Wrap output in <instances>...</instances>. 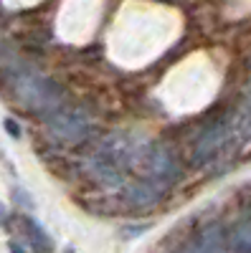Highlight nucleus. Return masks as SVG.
<instances>
[{"label": "nucleus", "instance_id": "f257e3e1", "mask_svg": "<svg viewBox=\"0 0 251 253\" xmlns=\"http://www.w3.org/2000/svg\"><path fill=\"white\" fill-rule=\"evenodd\" d=\"M23 225H26L28 236H31V243L36 246L38 253H51V251H53V241L46 236V230L41 228L33 218H23Z\"/></svg>", "mask_w": 251, "mask_h": 253}, {"label": "nucleus", "instance_id": "f03ea898", "mask_svg": "<svg viewBox=\"0 0 251 253\" xmlns=\"http://www.w3.org/2000/svg\"><path fill=\"white\" fill-rule=\"evenodd\" d=\"M5 129H8L13 137H20V132H18V126H15V122H13V119H5Z\"/></svg>", "mask_w": 251, "mask_h": 253}, {"label": "nucleus", "instance_id": "7ed1b4c3", "mask_svg": "<svg viewBox=\"0 0 251 253\" xmlns=\"http://www.w3.org/2000/svg\"><path fill=\"white\" fill-rule=\"evenodd\" d=\"M8 246H10V253H26V251H23V248H20L18 243H8Z\"/></svg>", "mask_w": 251, "mask_h": 253}]
</instances>
